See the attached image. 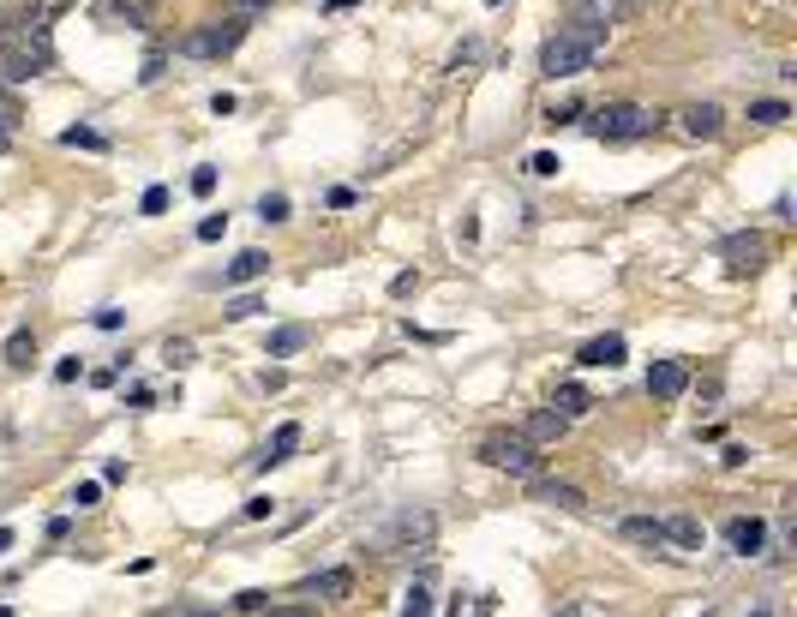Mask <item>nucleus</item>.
<instances>
[{"label":"nucleus","mask_w":797,"mask_h":617,"mask_svg":"<svg viewBox=\"0 0 797 617\" xmlns=\"http://www.w3.org/2000/svg\"><path fill=\"white\" fill-rule=\"evenodd\" d=\"M678 126H684L690 138H720V126H726V114H720V102H690V108L678 114Z\"/></svg>","instance_id":"10"},{"label":"nucleus","mask_w":797,"mask_h":617,"mask_svg":"<svg viewBox=\"0 0 797 617\" xmlns=\"http://www.w3.org/2000/svg\"><path fill=\"white\" fill-rule=\"evenodd\" d=\"M558 168H564V162H558L552 150H534V156H528V174H540V180H552Z\"/></svg>","instance_id":"25"},{"label":"nucleus","mask_w":797,"mask_h":617,"mask_svg":"<svg viewBox=\"0 0 797 617\" xmlns=\"http://www.w3.org/2000/svg\"><path fill=\"white\" fill-rule=\"evenodd\" d=\"M606 48V24H558L540 48V78H582Z\"/></svg>","instance_id":"1"},{"label":"nucleus","mask_w":797,"mask_h":617,"mask_svg":"<svg viewBox=\"0 0 797 617\" xmlns=\"http://www.w3.org/2000/svg\"><path fill=\"white\" fill-rule=\"evenodd\" d=\"M54 66V36H48V18L42 12H24L18 24H6V42H0V72L6 78H36Z\"/></svg>","instance_id":"2"},{"label":"nucleus","mask_w":797,"mask_h":617,"mask_svg":"<svg viewBox=\"0 0 797 617\" xmlns=\"http://www.w3.org/2000/svg\"><path fill=\"white\" fill-rule=\"evenodd\" d=\"M6 144H12V114L0 108V150H6Z\"/></svg>","instance_id":"39"},{"label":"nucleus","mask_w":797,"mask_h":617,"mask_svg":"<svg viewBox=\"0 0 797 617\" xmlns=\"http://www.w3.org/2000/svg\"><path fill=\"white\" fill-rule=\"evenodd\" d=\"M564 432H570V420H564L558 408H540V414H528V426H522V438H528L534 450H540V444H558Z\"/></svg>","instance_id":"12"},{"label":"nucleus","mask_w":797,"mask_h":617,"mask_svg":"<svg viewBox=\"0 0 797 617\" xmlns=\"http://www.w3.org/2000/svg\"><path fill=\"white\" fill-rule=\"evenodd\" d=\"M264 606H270V600H264L258 588H246V594H234V612H264Z\"/></svg>","instance_id":"34"},{"label":"nucleus","mask_w":797,"mask_h":617,"mask_svg":"<svg viewBox=\"0 0 797 617\" xmlns=\"http://www.w3.org/2000/svg\"><path fill=\"white\" fill-rule=\"evenodd\" d=\"M534 504H552V510H588V498L564 480H534Z\"/></svg>","instance_id":"14"},{"label":"nucleus","mask_w":797,"mask_h":617,"mask_svg":"<svg viewBox=\"0 0 797 617\" xmlns=\"http://www.w3.org/2000/svg\"><path fill=\"white\" fill-rule=\"evenodd\" d=\"M414 288H420V270H402V276L390 282V294H414Z\"/></svg>","instance_id":"36"},{"label":"nucleus","mask_w":797,"mask_h":617,"mask_svg":"<svg viewBox=\"0 0 797 617\" xmlns=\"http://www.w3.org/2000/svg\"><path fill=\"white\" fill-rule=\"evenodd\" d=\"M258 312H264V306H258V300H252V294H234V300H228V312H222V318H234V324H240V318H258Z\"/></svg>","instance_id":"28"},{"label":"nucleus","mask_w":797,"mask_h":617,"mask_svg":"<svg viewBox=\"0 0 797 617\" xmlns=\"http://www.w3.org/2000/svg\"><path fill=\"white\" fill-rule=\"evenodd\" d=\"M552 408H558L564 420H576V414H588V408H594V396H588L582 384H558V396H552Z\"/></svg>","instance_id":"18"},{"label":"nucleus","mask_w":797,"mask_h":617,"mask_svg":"<svg viewBox=\"0 0 797 617\" xmlns=\"http://www.w3.org/2000/svg\"><path fill=\"white\" fill-rule=\"evenodd\" d=\"M720 534H726V546H732L738 558H756V552L768 546V522H762V516H732Z\"/></svg>","instance_id":"8"},{"label":"nucleus","mask_w":797,"mask_h":617,"mask_svg":"<svg viewBox=\"0 0 797 617\" xmlns=\"http://www.w3.org/2000/svg\"><path fill=\"white\" fill-rule=\"evenodd\" d=\"M246 30H252V18H246V12L210 18V24H198V30H186V36H180V54H186V60H222V54H234V48L246 42Z\"/></svg>","instance_id":"4"},{"label":"nucleus","mask_w":797,"mask_h":617,"mask_svg":"<svg viewBox=\"0 0 797 617\" xmlns=\"http://www.w3.org/2000/svg\"><path fill=\"white\" fill-rule=\"evenodd\" d=\"M0 617H12V612H6V606H0Z\"/></svg>","instance_id":"45"},{"label":"nucleus","mask_w":797,"mask_h":617,"mask_svg":"<svg viewBox=\"0 0 797 617\" xmlns=\"http://www.w3.org/2000/svg\"><path fill=\"white\" fill-rule=\"evenodd\" d=\"M480 462L498 468V474H516V480H534L540 474V450L522 432H486L480 438Z\"/></svg>","instance_id":"5"},{"label":"nucleus","mask_w":797,"mask_h":617,"mask_svg":"<svg viewBox=\"0 0 797 617\" xmlns=\"http://www.w3.org/2000/svg\"><path fill=\"white\" fill-rule=\"evenodd\" d=\"M264 617H318L312 600H294V606H264Z\"/></svg>","instance_id":"29"},{"label":"nucleus","mask_w":797,"mask_h":617,"mask_svg":"<svg viewBox=\"0 0 797 617\" xmlns=\"http://www.w3.org/2000/svg\"><path fill=\"white\" fill-rule=\"evenodd\" d=\"M306 342H312V330H306V324H282V330L270 336V360H288V354H300Z\"/></svg>","instance_id":"16"},{"label":"nucleus","mask_w":797,"mask_h":617,"mask_svg":"<svg viewBox=\"0 0 797 617\" xmlns=\"http://www.w3.org/2000/svg\"><path fill=\"white\" fill-rule=\"evenodd\" d=\"M348 6H360V0H330V12H348Z\"/></svg>","instance_id":"41"},{"label":"nucleus","mask_w":797,"mask_h":617,"mask_svg":"<svg viewBox=\"0 0 797 617\" xmlns=\"http://www.w3.org/2000/svg\"><path fill=\"white\" fill-rule=\"evenodd\" d=\"M96 498H102V486H96V480H78V486H72V504H78V510H90Z\"/></svg>","instance_id":"30"},{"label":"nucleus","mask_w":797,"mask_h":617,"mask_svg":"<svg viewBox=\"0 0 797 617\" xmlns=\"http://www.w3.org/2000/svg\"><path fill=\"white\" fill-rule=\"evenodd\" d=\"M576 366H624V336H594L576 348Z\"/></svg>","instance_id":"13"},{"label":"nucleus","mask_w":797,"mask_h":617,"mask_svg":"<svg viewBox=\"0 0 797 617\" xmlns=\"http://www.w3.org/2000/svg\"><path fill=\"white\" fill-rule=\"evenodd\" d=\"M618 6H624V12H642V6H648V0H618Z\"/></svg>","instance_id":"42"},{"label":"nucleus","mask_w":797,"mask_h":617,"mask_svg":"<svg viewBox=\"0 0 797 617\" xmlns=\"http://www.w3.org/2000/svg\"><path fill=\"white\" fill-rule=\"evenodd\" d=\"M270 510H276V498H252V504H246V522H264Z\"/></svg>","instance_id":"37"},{"label":"nucleus","mask_w":797,"mask_h":617,"mask_svg":"<svg viewBox=\"0 0 797 617\" xmlns=\"http://www.w3.org/2000/svg\"><path fill=\"white\" fill-rule=\"evenodd\" d=\"M666 546H690V552H696V546H702V522H696V516H672V522H666Z\"/></svg>","instance_id":"20"},{"label":"nucleus","mask_w":797,"mask_h":617,"mask_svg":"<svg viewBox=\"0 0 797 617\" xmlns=\"http://www.w3.org/2000/svg\"><path fill=\"white\" fill-rule=\"evenodd\" d=\"M192 192L210 198V192H216V168H192Z\"/></svg>","instance_id":"31"},{"label":"nucleus","mask_w":797,"mask_h":617,"mask_svg":"<svg viewBox=\"0 0 797 617\" xmlns=\"http://www.w3.org/2000/svg\"><path fill=\"white\" fill-rule=\"evenodd\" d=\"M432 528H438L432 516H402L396 522V540H432Z\"/></svg>","instance_id":"23"},{"label":"nucleus","mask_w":797,"mask_h":617,"mask_svg":"<svg viewBox=\"0 0 797 617\" xmlns=\"http://www.w3.org/2000/svg\"><path fill=\"white\" fill-rule=\"evenodd\" d=\"M300 594H306L312 606H318V600H348V594H354V576H348V570H318V576L300 582Z\"/></svg>","instance_id":"9"},{"label":"nucleus","mask_w":797,"mask_h":617,"mask_svg":"<svg viewBox=\"0 0 797 617\" xmlns=\"http://www.w3.org/2000/svg\"><path fill=\"white\" fill-rule=\"evenodd\" d=\"M120 324H126V312H120V306H102V312H96V330H120Z\"/></svg>","instance_id":"35"},{"label":"nucleus","mask_w":797,"mask_h":617,"mask_svg":"<svg viewBox=\"0 0 797 617\" xmlns=\"http://www.w3.org/2000/svg\"><path fill=\"white\" fill-rule=\"evenodd\" d=\"M750 120H756V126H786L792 108H786L780 96H762V102H750Z\"/></svg>","instance_id":"21"},{"label":"nucleus","mask_w":797,"mask_h":617,"mask_svg":"<svg viewBox=\"0 0 797 617\" xmlns=\"http://www.w3.org/2000/svg\"><path fill=\"white\" fill-rule=\"evenodd\" d=\"M558 617H606V612H600V606H588V600H570Z\"/></svg>","instance_id":"38"},{"label":"nucleus","mask_w":797,"mask_h":617,"mask_svg":"<svg viewBox=\"0 0 797 617\" xmlns=\"http://www.w3.org/2000/svg\"><path fill=\"white\" fill-rule=\"evenodd\" d=\"M294 450H300V426L288 420V426H276V432H270V450H264V468H276V462H288Z\"/></svg>","instance_id":"17"},{"label":"nucleus","mask_w":797,"mask_h":617,"mask_svg":"<svg viewBox=\"0 0 797 617\" xmlns=\"http://www.w3.org/2000/svg\"><path fill=\"white\" fill-rule=\"evenodd\" d=\"M264 270H270V258H264V252H240V258H234V264L222 270V288H240V282H258Z\"/></svg>","instance_id":"15"},{"label":"nucleus","mask_w":797,"mask_h":617,"mask_svg":"<svg viewBox=\"0 0 797 617\" xmlns=\"http://www.w3.org/2000/svg\"><path fill=\"white\" fill-rule=\"evenodd\" d=\"M402 617H432V594H426L420 582H414V588L402 594Z\"/></svg>","instance_id":"24"},{"label":"nucleus","mask_w":797,"mask_h":617,"mask_svg":"<svg viewBox=\"0 0 797 617\" xmlns=\"http://www.w3.org/2000/svg\"><path fill=\"white\" fill-rule=\"evenodd\" d=\"M60 144H72V150H108V138H102L96 126H66Z\"/></svg>","instance_id":"22"},{"label":"nucleus","mask_w":797,"mask_h":617,"mask_svg":"<svg viewBox=\"0 0 797 617\" xmlns=\"http://www.w3.org/2000/svg\"><path fill=\"white\" fill-rule=\"evenodd\" d=\"M582 126H588L600 144H636V138H654L660 114H654V108H642V102H606V108H594Z\"/></svg>","instance_id":"3"},{"label":"nucleus","mask_w":797,"mask_h":617,"mask_svg":"<svg viewBox=\"0 0 797 617\" xmlns=\"http://www.w3.org/2000/svg\"><path fill=\"white\" fill-rule=\"evenodd\" d=\"M258 216H264V222H288V198H282V192H264Z\"/></svg>","instance_id":"27"},{"label":"nucleus","mask_w":797,"mask_h":617,"mask_svg":"<svg viewBox=\"0 0 797 617\" xmlns=\"http://www.w3.org/2000/svg\"><path fill=\"white\" fill-rule=\"evenodd\" d=\"M138 210H144V216H162V210H168V186H144Z\"/></svg>","instance_id":"26"},{"label":"nucleus","mask_w":797,"mask_h":617,"mask_svg":"<svg viewBox=\"0 0 797 617\" xmlns=\"http://www.w3.org/2000/svg\"><path fill=\"white\" fill-rule=\"evenodd\" d=\"M162 360H168V366H192V342H168Z\"/></svg>","instance_id":"33"},{"label":"nucleus","mask_w":797,"mask_h":617,"mask_svg":"<svg viewBox=\"0 0 797 617\" xmlns=\"http://www.w3.org/2000/svg\"><path fill=\"white\" fill-rule=\"evenodd\" d=\"M618 534H624L630 546H648V552H666V522H660V516H624V522H618Z\"/></svg>","instance_id":"11"},{"label":"nucleus","mask_w":797,"mask_h":617,"mask_svg":"<svg viewBox=\"0 0 797 617\" xmlns=\"http://www.w3.org/2000/svg\"><path fill=\"white\" fill-rule=\"evenodd\" d=\"M750 617H774V612H750Z\"/></svg>","instance_id":"44"},{"label":"nucleus","mask_w":797,"mask_h":617,"mask_svg":"<svg viewBox=\"0 0 797 617\" xmlns=\"http://www.w3.org/2000/svg\"><path fill=\"white\" fill-rule=\"evenodd\" d=\"M30 360H36V336H30V330H12V336H6V366L24 372Z\"/></svg>","instance_id":"19"},{"label":"nucleus","mask_w":797,"mask_h":617,"mask_svg":"<svg viewBox=\"0 0 797 617\" xmlns=\"http://www.w3.org/2000/svg\"><path fill=\"white\" fill-rule=\"evenodd\" d=\"M684 390H690V366H684V360H654V366H648V396L678 402Z\"/></svg>","instance_id":"7"},{"label":"nucleus","mask_w":797,"mask_h":617,"mask_svg":"<svg viewBox=\"0 0 797 617\" xmlns=\"http://www.w3.org/2000/svg\"><path fill=\"white\" fill-rule=\"evenodd\" d=\"M264 6H270V0H240V12H246V18H252V12H264Z\"/></svg>","instance_id":"40"},{"label":"nucleus","mask_w":797,"mask_h":617,"mask_svg":"<svg viewBox=\"0 0 797 617\" xmlns=\"http://www.w3.org/2000/svg\"><path fill=\"white\" fill-rule=\"evenodd\" d=\"M720 258H726L738 276H756V270L768 264V234H756V228H744V234H726V240H720Z\"/></svg>","instance_id":"6"},{"label":"nucleus","mask_w":797,"mask_h":617,"mask_svg":"<svg viewBox=\"0 0 797 617\" xmlns=\"http://www.w3.org/2000/svg\"><path fill=\"white\" fill-rule=\"evenodd\" d=\"M222 234H228V216H204L198 222V240H222Z\"/></svg>","instance_id":"32"},{"label":"nucleus","mask_w":797,"mask_h":617,"mask_svg":"<svg viewBox=\"0 0 797 617\" xmlns=\"http://www.w3.org/2000/svg\"><path fill=\"white\" fill-rule=\"evenodd\" d=\"M150 617H180V612H150Z\"/></svg>","instance_id":"43"}]
</instances>
